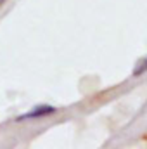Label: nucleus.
Listing matches in <instances>:
<instances>
[{
  "instance_id": "1",
  "label": "nucleus",
  "mask_w": 147,
  "mask_h": 149,
  "mask_svg": "<svg viewBox=\"0 0 147 149\" xmlns=\"http://www.w3.org/2000/svg\"><path fill=\"white\" fill-rule=\"evenodd\" d=\"M57 111L55 106H50V104H38L33 106L31 109L24 114H19L16 118V121H28V120H40V118H45V116H50Z\"/></svg>"
},
{
  "instance_id": "2",
  "label": "nucleus",
  "mask_w": 147,
  "mask_h": 149,
  "mask_svg": "<svg viewBox=\"0 0 147 149\" xmlns=\"http://www.w3.org/2000/svg\"><path fill=\"white\" fill-rule=\"evenodd\" d=\"M144 73H147V56L142 59V61H139V64L135 66V70H133V76H142Z\"/></svg>"
},
{
  "instance_id": "3",
  "label": "nucleus",
  "mask_w": 147,
  "mask_h": 149,
  "mask_svg": "<svg viewBox=\"0 0 147 149\" xmlns=\"http://www.w3.org/2000/svg\"><path fill=\"white\" fill-rule=\"evenodd\" d=\"M5 2H7V0H0V5H2V3H5Z\"/></svg>"
}]
</instances>
